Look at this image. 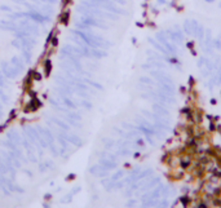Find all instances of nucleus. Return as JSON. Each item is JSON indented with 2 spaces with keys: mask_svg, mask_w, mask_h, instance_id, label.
I'll return each instance as SVG.
<instances>
[{
  "mask_svg": "<svg viewBox=\"0 0 221 208\" xmlns=\"http://www.w3.org/2000/svg\"><path fill=\"white\" fill-rule=\"evenodd\" d=\"M39 106H40V102H39L38 100H34V101L31 102V107H28V109H30L31 111H34V110H36Z\"/></svg>",
  "mask_w": 221,
  "mask_h": 208,
  "instance_id": "f257e3e1",
  "label": "nucleus"
},
{
  "mask_svg": "<svg viewBox=\"0 0 221 208\" xmlns=\"http://www.w3.org/2000/svg\"><path fill=\"white\" fill-rule=\"evenodd\" d=\"M49 71H51V62L47 61V62H45V72L49 74Z\"/></svg>",
  "mask_w": 221,
  "mask_h": 208,
  "instance_id": "f03ea898",
  "label": "nucleus"
}]
</instances>
